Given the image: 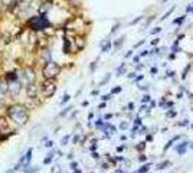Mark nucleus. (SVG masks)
I'll return each instance as SVG.
<instances>
[{"label": "nucleus", "instance_id": "nucleus-1", "mask_svg": "<svg viewBox=\"0 0 193 173\" xmlns=\"http://www.w3.org/2000/svg\"><path fill=\"white\" fill-rule=\"evenodd\" d=\"M7 116L16 124H19V126L26 124L27 120H29V112H27L25 105H22V104H13V105H10V107L7 108Z\"/></svg>", "mask_w": 193, "mask_h": 173}, {"label": "nucleus", "instance_id": "nucleus-2", "mask_svg": "<svg viewBox=\"0 0 193 173\" xmlns=\"http://www.w3.org/2000/svg\"><path fill=\"white\" fill-rule=\"evenodd\" d=\"M27 26L31 28L32 31H43L46 28H49L51 23L46 19L45 16H33L27 20Z\"/></svg>", "mask_w": 193, "mask_h": 173}, {"label": "nucleus", "instance_id": "nucleus-3", "mask_svg": "<svg viewBox=\"0 0 193 173\" xmlns=\"http://www.w3.org/2000/svg\"><path fill=\"white\" fill-rule=\"evenodd\" d=\"M59 72H61V66L58 65L56 62L51 61L45 64L43 69H42V75H43L45 79H55L56 76L59 75Z\"/></svg>", "mask_w": 193, "mask_h": 173}, {"label": "nucleus", "instance_id": "nucleus-4", "mask_svg": "<svg viewBox=\"0 0 193 173\" xmlns=\"http://www.w3.org/2000/svg\"><path fill=\"white\" fill-rule=\"evenodd\" d=\"M42 92L46 98H51L56 92V82L55 79H45V82L42 84Z\"/></svg>", "mask_w": 193, "mask_h": 173}, {"label": "nucleus", "instance_id": "nucleus-5", "mask_svg": "<svg viewBox=\"0 0 193 173\" xmlns=\"http://www.w3.org/2000/svg\"><path fill=\"white\" fill-rule=\"evenodd\" d=\"M22 90V85L19 81H12L7 84V91L12 92V95H17Z\"/></svg>", "mask_w": 193, "mask_h": 173}, {"label": "nucleus", "instance_id": "nucleus-6", "mask_svg": "<svg viewBox=\"0 0 193 173\" xmlns=\"http://www.w3.org/2000/svg\"><path fill=\"white\" fill-rule=\"evenodd\" d=\"M23 74H25V78H26V81H27V84H31V82L35 81L36 74L32 68H25V69H23Z\"/></svg>", "mask_w": 193, "mask_h": 173}, {"label": "nucleus", "instance_id": "nucleus-7", "mask_svg": "<svg viewBox=\"0 0 193 173\" xmlns=\"http://www.w3.org/2000/svg\"><path fill=\"white\" fill-rule=\"evenodd\" d=\"M36 92H38V88H36L35 82L27 84V86H26V94H27V97H29V98H35L36 97Z\"/></svg>", "mask_w": 193, "mask_h": 173}, {"label": "nucleus", "instance_id": "nucleus-8", "mask_svg": "<svg viewBox=\"0 0 193 173\" xmlns=\"http://www.w3.org/2000/svg\"><path fill=\"white\" fill-rule=\"evenodd\" d=\"M49 9H51V2H43L41 5V7H39V13H41V15H45Z\"/></svg>", "mask_w": 193, "mask_h": 173}, {"label": "nucleus", "instance_id": "nucleus-9", "mask_svg": "<svg viewBox=\"0 0 193 173\" xmlns=\"http://www.w3.org/2000/svg\"><path fill=\"white\" fill-rule=\"evenodd\" d=\"M7 128H9V123L6 121L5 117H0V133L7 130Z\"/></svg>", "mask_w": 193, "mask_h": 173}, {"label": "nucleus", "instance_id": "nucleus-10", "mask_svg": "<svg viewBox=\"0 0 193 173\" xmlns=\"http://www.w3.org/2000/svg\"><path fill=\"white\" fill-rule=\"evenodd\" d=\"M111 49V42L110 41H104L101 43V52H108Z\"/></svg>", "mask_w": 193, "mask_h": 173}, {"label": "nucleus", "instance_id": "nucleus-11", "mask_svg": "<svg viewBox=\"0 0 193 173\" xmlns=\"http://www.w3.org/2000/svg\"><path fill=\"white\" fill-rule=\"evenodd\" d=\"M124 39H126V36H121L120 39H117V41H115V43H114V48H115V51H117V49H120V48L122 46V43H124Z\"/></svg>", "mask_w": 193, "mask_h": 173}, {"label": "nucleus", "instance_id": "nucleus-12", "mask_svg": "<svg viewBox=\"0 0 193 173\" xmlns=\"http://www.w3.org/2000/svg\"><path fill=\"white\" fill-rule=\"evenodd\" d=\"M76 46H78V49H84V46H85V41H84V38H76Z\"/></svg>", "mask_w": 193, "mask_h": 173}, {"label": "nucleus", "instance_id": "nucleus-13", "mask_svg": "<svg viewBox=\"0 0 193 173\" xmlns=\"http://www.w3.org/2000/svg\"><path fill=\"white\" fill-rule=\"evenodd\" d=\"M39 169L41 167H38V166H27V167H25V173H36V172H39Z\"/></svg>", "mask_w": 193, "mask_h": 173}, {"label": "nucleus", "instance_id": "nucleus-14", "mask_svg": "<svg viewBox=\"0 0 193 173\" xmlns=\"http://www.w3.org/2000/svg\"><path fill=\"white\" fill-rule=\"evenodd\" d=\"M6 78H7V81H9V82H12V81H17V75H16V72H15V71H13V72H9Z\"/></svg>", "mask_w": 193, "mask_h": 173}, {"label": "nucleus", "instance_id": "nucleus-15", "mask_svg": "<svg viewBox=\"0 0 193 173\" xmlns=\"http://www.w3.org/2000/svg\"><path fill=\"white\" fill-rule=\"evenodd\" d=\"M186 146H188V143H186V142H184V143H180L177 147H176V150H177L180 154H183V153H184V147H186Z\"/></svg>", "mask_w": 193, "mask_h": 173}, {"label": "nucleus", "instance_id": "nucleus-16", "mask_svg": "<svg viewBox=\"0 0 193 173\" xmlns=\"http://www.w3.org/2000/svg\"><path fill=\"white\" fill-rule=\"evenodd\" d=\"M42 58H43V59L46 61V64H48V62H51V52H49V51H45L43 53H42Z\"/></svg>", "mask_w": 193, "mask_h": 173}, {"label": "nucleus", "instance_id": "nucleus-17", "mask_svg": "<svg viewBox=\"0 0 193 173\" xmlns=\"http://www.w3.org/2000/svg\"><path fill=\"white\" fill-rule=\"evenodd\" d=\"M7 91V84L3 81H0V94H5Z\"/></svg>", "mask_w": 193, "mask_h": 173}, {"label": "nucleus", "instance_id": "nucleus-18", "mask_svg": "<svg viewBox=\"0 0 193 173\" xmlns=\"http://www.w3.org/2000/svg\"><path fill=\"white\" fill-rule=\"evenodd\" d=\"M64 52H65V53H69V46H71V43H69V41H68V39H65V41H64Z\"/></svg>", "mask_w": 193, "mask_h": 173}, {"label": "nucleus", "instance_id": "nucleus-19", "mask_svg": "<svg viewBox=\"0 0 193 173\" xmlns=\"http://www.w3.org/2000/svg\"><path fill=\"white\" fill-rule=\"evenodd\" d=\"M184 19H186V16H180L179 19H174V20H173V23H174V25H182L183 22H184Z\"/></svg>", "mask_w": 193, "mask_h": 173}, {"label": "nucleus", "instance_id": "nucleus-20", "mask_svg": "<svg viewBox=\"0 0 193 173\" xmlns=\"http://www.w3.org/2000/svg\"><path fill=\"white\" fill-rule=\"evenodd\" d=\"M148 169H150V163H147V164H144V166H143V167L140 169V170H138L137 173H147V172H148Z\"/></svg>", "mask_w": 193, "mask_h": 173}, {"label": "nucleus", "instance_id": "nucleus-21", "mask_svg": "<svg viewBox=\"0 0 193 173\" xmlns=\"http://www.w3.org/2000/svg\"><path fill=\"white\" fill-rule=\"evenodd\" d=\"M124 72H126V64H121V66H120V68H118V71H117L118 76H120V75H122V74H124Z\"/></svg>", "mask_w": 193, "mask_h": 173}, {"label": "nucleus", "instance_id": "nucleus-22", "mask_svg": "<svg viewBox=\"0 0 193 173\" xmlns=\"http://www.w3.org/2000/svg\"><path fill=\"white\" fill-rule=\"evenodd\" d=\"M52 157H53V154H52V153H51V154H48V157L43 159V164H49V163L52 162Z\"/></svg>", "mask_w": 193, "mask_h": 173}, {"label": "nucleus", "instance_id": "nucleus-23", "mask_svg": "<svg viewBox=\"0 0 193 173\" xmlns=\"http://www.w3.org/2000/svg\"><path fill=\"white\" fill-rule=\"evenodd\" d=\"M173 10H174V7H172V9H170V10H169L167 13H164V15H163V17H160V20H164L166 17H169V16H170V15L173 13Z\"/></svg>", "mask_w": 193, "mask_h": 173}, {"label": "nucleus", "instance_id": "nucleus-24", "mask_svg": "<svg viewBox=\"0 0 193 173\" xmlns=\"http://www.w3.org/2000/svg\"><path fill=\"white\" fill-rule=\"evenodd\" d=\"M69 98H71V97H69L68 94H65V95H64V98H62V101H61V104H62V105H64V104H66V102L69 101Z\"/></svg>", "mask_w": 193, "mask_h": 173}, {"label": "nucleus", "instance_id": "nucleus-25", "mask_svg": "<svg viewBox=\"0 0 193 173\" xmlns=\"http://www.w3.org/2000/svg\"><path fill=\"white\" fill-rule=\"evenodd\" d=\"M68 142H69V134L62 138V140H61V144H62V146H66V143H68Z\"/></svg>", "mask_w": 193, "mask_h": 173}, {"label": "nucleus", "instance_id": "nucleus-26", "mask_svg": "<svg viewBox=\"0 0 193 173\" xmlns=\"http://www.w3.org/2000/svg\"><path fill=\"white\" fill-rule=\"evenodd\" d=\"M160 32H162V28H154L150 33H151V35H157V33H160Z\"/></svg>", "mask_w": 193, "mask_h": 173}, {"label": "nucleus", "instance_id": "nucleus-27", "mask_svg": "<svg viewBox=\"0 0 193 173\" xmlns=\"http://www.w3.org/2000/svg\"><path fill=\"white\" fill-rule=\"evenodd\" d=\"M121 86H115V88H112V91H111V94H118V92H121Z\"/></svg>", "mask_w": 193, "mask_h": 173}, {"label": "nucleus", "instance_id": "nucleus-28", "mask_svg": "<svg viewBox=\"0 0 193 173\" xmlns=\"http://www.w3.org/2000/svg\"><path fill=\"white\" fill-rule=\"evenodd\" d=\"M141 19H143V16H138V17H136V19H134L133 22H130V25H136V23H138V22L141 20Z\"/></svg>", "mask_w": 193, "mask_h": 173}, {"label": "nucleus", "instance_id": "nucleus-29", "mask_svg": "<svg viewBox=\"0 0 193 173\" xmlns=\"http://www.w3.org/2000/svg\"><path fill=\"white\" fill-rule=\"evenodd\" d=\"M189 69H190V66H186V68H184V69H183V74H182V78H183V79H184V78H186V74H188V71H189Z\"/></svg>", "mask_w": 193, "mask_h": 173}, {"label": "nucleus", "instance_id": "nucleus-30", "mask_svg": "<svg viewBox=\"0 0 193 173\" xmlns=\"http://www.w3.org/2000/svg\"><path fill=\"white\" fill-rule=\"evenodd\" d=\"M110 78H111V75H110V74H107V76H105V78L102 79V81H101V84H100V85H104V84H105V82H107V81H110Z\"/></svg>", "mask_w": 193, "mask_h": 173}, {"label": "nucleus", "instance_id": "nucleus-31", "mask_svg": "<svg viewBox=\"0 0 193 173\" xmlns=\"http://www.w3.org/2000/svg\"><path fill=\"white\" fill-rule=\"evenodd\" d=\"M141 101L143 102H148V101H150V95H147V94H146V95H143Z\"/></svg>", "mask_w": 193, "mask_h": 173}, {"label": "nucleus", "instance_id": "nucleus-32", "mask_svg": "<svg viewBox=\"0 0 193 173\" xmlns=\"http://www.w3.org/2000/svg\"><path fill=\"white\" fill-rule=\"evenodd\" d=\"M169 164H170V163H169V162H163L162 164H158V167H157V169H164V167H166V166H169Z\"/></svg>", "mask_w": 193, "mask_h": 173}, {"label": "nucleus", "instance_id": "nucleus-33", "mask_svg": "<svg viewBox=\"0 0 193 173\" xmlns=\"http://www.w3.org/2000/svg\"><path fill=\"white\" fill-rule=\"evenodd\" d=\"M102 101H108L110 98H111V94H107V95H102Z\"/></svg>", "mask_w": 193, "mask_h": 173}, {"label": "nucleus", "instance_id": "nucleus-34", "mask_svg": "<svg viewBox=\"0 0 193 173\" xmlns=\"http://www.w3.org/2000/svg\"><path fill=\"white\" fill-rule=\"evenodd\" d=\"M71 110H72V107H66V108H65V110H64V111H62V112H61V116H65L66 112H68V111H71Z\"/></svg>", "mask_w": 193, "mask_h": 173}, {"label": "nucleus", "instance_id": "nucleus-35", "mask_svg": "<svg viewBox=\"0 0 193 173\" xmlns=\"http://www.w3.org/2000/svg\"><path fill=\"white\" fill-rule=\"evenodd\" d=\"M127 76L130 78V79H133V78H136V72H128Z\"/></svg>", "mask_w": 193, "mask_h": 173}, {"label": "nucleus", "instance_id": "nucleus-36", "mask_svg": "<svg viewBox=\"0 0 193 173\" xmlns=\"http://www.w3.org/2000/svg\"><path fill=\"white\" fill-rule=\"evenodd\" d=\"M127 123H121V124H120V128H121V130H126V128H127Z\"/></svg>", "mask_w": 193, "mask_h": 173}, {"label": "nucleus", "instance_id": "nucleus-37", "mask_svg": "<svg viewBox=\"0 0 193 173\" xmlns=\"http://www.w3.org/2000/svg\"><path fill=\"white\" fill-rule=\"evenodd\" d=\"M148 55V51H141L140 52V58H143V56H147Z\"/></svg>", "mask_w": 193, "mask_h": 173}, {"label": "nucleus", "instance_id": "nucleus-38", "mask_svg": "<svg viewBox=\"0 0 193 173\" xmlns=\"http://www.w3.org/2000/svg\"><path fill=\"white\" fill-rule=\"evenodd\" d=\"M158 41H160L158 38H154V41H151V45H153V46H154V45H158Z\"/></svg>", "mask_w": 193, "mask_h": 173}, {"label": "nucleus", "instance_id": "nucleus-39", "mask_svg": "<svg viewBox=\"0 0 193 173\" xmlns=\"http://www.w3.org/2000/svg\"><path fill=\"white\" fill-rule=\"evenodd\" d=\"M150 72H151L153 75H156V74H157V68H156V66H153L151 69H150Z\"/></svg>", "mask_w": 193, "mask_h": 173}, {"label": "nucleus", "instance_id": "nucleus-40", "mask_svg": "<svg viewBox=\"0 0 193 173\" xmlns=\"http://www.w3.org/2000/svg\"><path fill=\"white\" fill-rule=\"evenodd\" d=\"M176 116V111H169L167 112V117H174Z\"/></svg>", "mask_w": 193, "mask_h": 173}, {"label": "nucleus", "instance_id": "nucleus-41", "mask_svg": "<svg viewBox=\"0 0 193 173\" xmlns=\"http://www.w3.org/2000/svg\"><path fill=\"white\" fill-rule=\"evenodd\" d=\"M3 105H5V98L0 95V107H3Z\"/></svg>", "mask_w": 193, "mask_h": 173}, {"label": "nucleus", "instance_id": "nucleus-42", "mask_svg": "<svg viewBox=\"0 0 193 173\" xmlns=\"http://www.w3.org/2000/svg\"><path fill=\"white\" fill-rule=\"evenodd\" d=\"M146 156H144V154H141V156H140V157H138V160H140V162H146Z\"/></svg>", "mask_w": 193, "mask_h": 173}, {"label": "nucleus", "instance_id": "nucleus-43", "mask_svg": "<svg viewBox=\"0 0 193 173\" xmlns=\"http://www.w3.org/2000/svg\"><path fill=\"white\" fill-rule=\"evenodd\" d=\"M186 12H193V5H189L188 7H186Z\"/></svg>", "mask_w": 193, "mask_h": 173}, {"label": "nucleus", "instance_id": "nucleus-44", "mask_svg": "<svg viewBox=\"0 0 193 173\" xmlns=\"http://www.w3.org/2000/svg\"><path fill=\"white\" fill-rule=\"evenodd\" d=\"M143 68H144V65H141V64H138V65L136 66V69H137V71H141Z\"/></svg>", "mask_w": 193, "mask_h": 173}, {"label": "nucleus", "instance_id": "nucleus-45", "mask_svg": "<svg viewBox=\"0 0 193 173\" xmlns=\"http://www.w3.org/2000/svg\"><path fill=\"white\" fill-rule=\"evenodd\" d=\"M118 28H120V25H118V23H117V25H115V26H114V28H112V29H111V33H114V32L117 31Z\"/></svg>", "mask_w": 193, "mask_h": 173}, {"label": "nucleus", "instance_id": "nucleus-46", "mask_svg": "<svg viewBox=\"0 0 193 173\" xmlns=\"http://www.w3.org/2000/svg\"><path fill=\"white\" fill-rule=\"evenodd\" d=\"M95 64H96V62H92L91 65H89V69H91V71H94V69H95Z\"/></svg>", "mask_w": 193, "mask_h": 173}, {"label": "nucleus", "instance_id": "nucleus-47", "mask_svg": "<svg viewBox=\"0 0 193 173\" xmlns=\"http://www.w3.org/2000/svg\"><path fill=\"white\" fill-rule=\"evenodd\" d=\"M133 56V51H128L127 53H126V58H131Z\"/></svg>", "mask_w": 193, "mask_h": 173}, {"label": "nucleus", "instance_id": "nucleus-48", "mask_svg": "<svg viewBox=\"0 0 193 173\" xmlns=\"http://www.w3.org/2000/svg\"><path fill=\"white\" fill-rule=\"evenodd\" d=\"M138 88H140V90H144V91H147V90H148L147 85H141V86H138Z\"/></svg>", "mask_w": 193, "mask_h": 173}, {"label": "nucleus", "instance_id": "nucleus-49", "mask_svg": "<svg viewBox=\"0 0 193 173\" xmlns=\"http://www.w3.org/2000/svg\"><path fill=\"white\" fill-rule=\"evenodd\" d=\"M45 146H46V147H52V146H53V142H48Z\"/></svg>", "mask_w": 193, "mask_h": 173}, {"label": "nucleus", "instance_id": "nucleus-50", "mask_svg": "<svg viewBox=\"0 0 193 173\" xmlns=\"http://www.w3.org/2000/svg\"><path fill=\"white\" fill-rule=\"evenodd\" d=\"M133 61L136 62V64H138V61H140V56H134V59Z\"/></svg>", "mask_w": 193, "mask_h": 173}, {"label": "nucleus", "instance_id": "nucleus-51", "mask_svg": "<svg viewBox=\"0 0 193 173\" xmlns=\"http://www.w3.org/2000/svg\"><path fill=\"white\" fill-rule=\"evenodd\" d=\"M174 58H176V53H170L169 55V59H174Z\"/></svg>", "mask_w": 193, "mask_h": 173}, {"label": "nucleus", "instance_id": "nucleus-52", "mask_svg": "<svg viewBox=\"0 0 193 173\" xmlns=\"http://www.w3.org/2000/svg\"><path fill=\"white\" fill-rule=\"evenodd\" d=\"M128 110H134V104H133V102L128 104Z\"/></svg>", "mask_w": 193, "mask_h": 173}, {"label": "nucleus", "instance_id": "nucleus-53", "mask_svg": "<svg viewBox=\"0 0 193 173\" xmlns=\"http://www.w3.org/2000/svg\"><path fill=\"white\" fill-rule=\"evenodd\" d=\"M143 43H144V41H141V42H138V43H136V46H134V48H138V46H141Z\"/></svg>", "mask_w": 193, "mask_h": 173}, {"label": "nucleus", "instance_id": "nucleus-54", "mask_svg": "<svg viewBox=\"0 0 193 173\" xmlns=\"http://www.w3.org/2000/svg\"><path fill=\"white\" fill-rule=\"evenodd\" d=\"M92 157H94V159H98V157H100V154H98V153H92Z\"/></svg>", "mask_w": 193, "mask_h": 173}, {"label": "nucleus", "instance_id": "nucleus-55", "mask_svg": "<svg viewBox=\"0 0 193 173\" xmlns=\"http://www.w3.org/2000/svg\"><path fill=\"white\" fill-rule=\"evenodd\" d=\"M71 167H72V169H76V162L71 163Z\"/></svg>", "mask_w": 193, "mask_h": 173}, {"label": "nucleus", "instance_id": "nucleus-56", "mask_svg": "<svg viewBox=\"0 0 193 173\" xmlns=\"http://www.w3.org/2000/svg\"><path fill=\"white\" fill-rule=\"evenodd\" d=\"M150 107H156V101H151V102H150Z\"/></svg>", "mask_w": 193, "mask_h": 173}, {"label": "nucleus", "instance_id": "nucleus-57", "mask_svg": "<svg viewBox=\"0 0 193 173\" xmlns=\"http://www.w3.org/2000/svg\"><path fill=\"white\" fill-rule=\"evenodd\" d=\"M122 150H124V147H122V146H121V147H117V152H122Z\"/></svg>", "mask_w": 193, "mask_h": 173}, {"label": "nucleus", "instance_id": "nucleus-58", "mask_svg": "<svg viewBox=\"0 0 193 173\" xmlns=\"http://www.w3.org/2000/svg\"><path fill=\"white\" fill-rule=\"evenodd\" d=\"M6 173H15V170H7Z\"/></svg>", "mask_w": 193, "mask_h": 173}, {"label": "nucleus", "instance_id": "nucleus-59", "mask_svg": "<svg viewBox=\"0 0 193 173\" xmlns=\"http://www.w3.org/2000/svg\"><path fill=\"white\" fill-rule=\"evenodd\" d=\"M115 173H122V170H117V172H115Z\"/></svg>", "mask_w": 193, "mask_h": 173}, {"label": "nucleus", "instance_id": "nucleus-60", "mask_svg": "<svg viewBox=\"0 0 193 173\" xmlns=\"http://www.w3.org/2000/svg\"><path fill=\"white\" fill-rule=\"evenodd\" d=\"M190 149H193V143H192V144H190Z\"/></svg>", "mask_w": 193, "mask_h": 173}, {"label": "nucleus", "instance_id": "nucleus-61", "mask_svg": "<svg viewBox=\"0 0 193 173\" xmlns=\"http://www.w3.org/2000/svg\"><path fill=\"white\" fill-rule=\"evenodd\" d=\"M163 2H167V0H163Z\"/></svg>", "mask_w": 193, "mask_h": 173}, {"label": "nucleus", "instance_id": "nucleus-62", "mask_svg": "<svg viewBox=\"0 0 193 173\" xmlns=\"http://www.w3.org/2000/svg\"><path fill=\"white\" fill-rule=\"evenodd\" d=\"M26 2H31V0H26Z\"/></svg>", "mask_w": 193, "mask_h": 173}, {"label": "nucleus", "instance_id": "nucleus-63", "mask_svg": "<svg viewBox=\"0 0 193 173\" xmlns=\"http://www.w3.org/2000/svg\"><path fill=\"white\" fill-rule=\"evenodd\" d=\"M192 127H193V126H192Z\"/></svg>", "mask_w": 193, "mask_h": 173}]
</instances>
